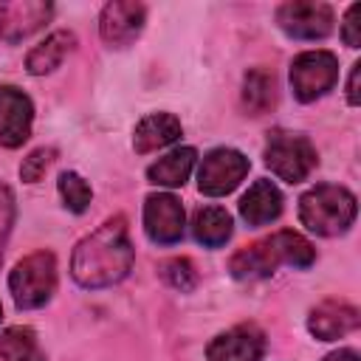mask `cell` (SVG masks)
I'll return each mask as SVG.
<instances>
[{"label": "cell", "mask_w": 361, "mask_h": 361, "mask_svg": "<svg viewBox=\"0 0 361 361\" xmlns=\"http://www.w3.org/2000/svg\"><path fill=\"white\" fill-rule=\"evenodd\" d=\"M133 259L135 248L130 243L127 217L113 214L76 243L71 254V276L85 290H102L118 285L133 271Z\"/></svg>", "instance_id": "cell-1"}, {"label": "cell", "mask_w": 361, "mask_h": 361, "mask_svg": "<svg viewBox=\"0 0 361 361\" xmlns=\"http://www.w3.org/2000/svg\"><path fill=\"white\" fill-rule=\"evenodd\" d=\"M313 262H316V248L310 245V240L285 228V231H276L265 240H257V243L240 248L228 259V271L240 282H254V279L274 276L279 265L310 268Z\"/></svg>", "instance_id": "cell-2"}, {"label": "cell", "mask_w": 361, "mask_h": 361, "mask_svg": "<svg viewBox=\"0 0 361 361\" xmlns=\"http://www.w3.org/2000/svg\"><path fill=\"white\" fill-rule=\"evenodd\" d=\"M358 200L347 186L338 183H316L299 197V220L307 231L319 237L347 234L355 223Z\"/></svg>", "instance_id": "cell-3"}, {"label": "cell", "mask_w": 361, "mask_h": 361, "mask_svg": "<svg viewBox=\"0 0 361 361\" xmlns=\"http://www.w3.org/2000/svg\"><path fill=\"white\" fill-rule=\"evenodd\" d=\"M8 290L17 310L45 307L56 293V257L45 248L23 257L8 274Z\"/></svg>", "instance_id": "cell-4"}, {"label": "cell", "mask_w": 361, "mask_h": 361, "mask_svg": "<svg viewBox=\"0 0 361 361\" xmlns=\"http://www.w3.org/2000/svg\"><path fill=\"white\" fill-rule=\"evenodd\" d=\"M265 166L285 183H302L316 169L319 155L307 135L290 130H274L262 149Z\"/></svg>", "instance_id": "cell-5"}, {"label": "cell", "mask_w": 361, "mask_h": 361, "mask_svg": "<svg viewBox=\"0 0 361 361\" xmlns=\"http://www.w3.org/2000/svg\"><path fill=\"white\" fill-rule=\"evenodd\" d=\"M290 90L302 104H310L327 96L338 82V56L324 48L302 51L290 62Z\"/></svg>", "instance_id": "cell-6"}, {"label": "cell", "mask_w": 361, "mask_h": 361, "mask_svg": "<svg viewBox=\"0 0 361 361\" xmlns=\"http://www.w3.org/2000/svg\"><path fill=\"white\" fill-rule=\"evenodd\" d=\"M251 161L234 147H214L203 155L197 166V189L209 197H223L240 186L248 175Z\"/></svg>", "instance_id": "cell-7"}, {"label": "cell", "mask_w": 361, "mask_h": 361, "mask_svg": "<svg viewBox=\"0 0 361 361\" xmlns=\"http://www.w3.org/2000/svg\"><path fill=\"white\" fill-rule=\"evenodd\" d=\"M333 8L316 0H293L276 8V25L290 39H324L333 31Z\"/></svg>", "instance_id": "cell-8"}, {"label": "cell", "mask_w": 361, "mask_h": 361, "mask_svg": "<svg viewBox=\"0 0 361 361\" xmlns=\"http://www.w3.org/2000/svg\"><path fill=\"white\" fill-rule=\"evenodd\" d=\"M144 231L155 245H175L186 231V212L169 192H152L144 197Z\"/></svg>", "instance_id": "cell-9"}, {"label": "cell", "mask_w": 361, "mask_h": 361, "mask_svg": "<svg viewBox=\"0 0 361 361\" xmlns=\"http://www.w3.org/2000/svg\"><path fill=\"white\" fill-rule=\"evenodd\" d=\"M34 127V102L17 85H0V147L17 149Z\"/></svg>", "instance_id": "cell-10"}, {"label": "cell", "mask_w": 361, "mask_h": 361, "mask_svg": "<svg viewBox=\"0 0 361 361\" xmlns=\"http://www.w3.org/2000/svg\"><path fill=\"white\" fill-rule=\"evenodd\" d=\"M144 23H147L144 3L113 0V3H104L102 14H99V37L110 48H127L141 37Z\"/></svg>", "instance_id": "cell-11"}, {"label": "cell", "mask_w": 361, "mask_h": 361, "mask_svg": "<svg viewBox=\"0 0 361 361\" xmlns=\"http://www.w3.org/2000/svg\"><path fill=\"white\" fill-rule=\"evenodd\" d=\"M265 355V333L257 324H234L206 344V361H259Z\"/></svg>", "instance_id": "cell-12"}, {"label": "cell", "mask_w": 361, "mask_h": 361, "mask_svg": "<svg viewBox=\"0 0 361 361\" xmlns=\"http://www.w3.org/2000/svg\"><path fill=\"white\" fill-rule=\"evenodd\" d=\"M54 17V3L42 0H17L0 6V39L8 45H17L45 28V23Z\"/></svg>", "instance_id": "cell-13"}, {"label": "cell", "mask_w": 361, "mask_h": 361, "mask_svg": "<svg viewBox=\"0 0 361 361\" xmlns=\"http://www.w3.org/2000/svg\"><path fill=\"white\" fill-rule=\"evenodd\" d=\"M358 324H361L358 307L344 299H324L307 313V333L319 341H336L347 333H355Z\"/></svg>", "instance_id": "cell-14"}, {"label": "cell", "mask_w": 361, "mask_h": 361, "mask_svg": "<svg viewBox=\"0 0 361 361\" xmlns=\"http://www.w3.org/2000/svg\"><path fill=\"white\" fill-rule=\"evenodd\" d=\"M282 203L285 200H282L279 186L274 180H268V178H259L240 197V217L245 220V226L259 228V226L274 223L282 214Z\"/></svg>", "instance_id": "cell-15"}, {"label": "cell", "mask_w": 361, "mask_h": 361, "mask_svg": "<svg viewBox=\"0 0 361 361\" xmlns=\"http://www.w3.org/2000/svg\"><path fill=\"white\" fill-rule=\"evenodd\" d=\"M180 133H183V127H180L178 116H172V113H149L133 130V149L138 155L164 149V147L175 144L180 138Z\"/></svg>", "instance_id": "cell-16"}, {"label": "cell", "mask_w": 361, "mask_h": 361, "mask_svg": "<svg viewBox=\"0 0 361 361\" xmlns=\"http://www.w3.org/2000/svg\"><path fill=\"white\" fill-rule=\"evenodd\" d=\"M76 48V34L68 31V28H59V31H51L42 42H37L28 56H25V71L31 76H45V73H54L65 56Z\"/></svg>", "instance_id": "cell-17"}, {"label": "cell", "mask_w": 361, "mask_h": 361, "mask_svg": "<svg viewBox=\"0 0 361 361\" xmlns=\"http://www.w3.org/2000/svg\"><path fill=\"white\" fill-rule=\"evenodd\" d=\"M197 161V149L195 147H175L172 152H166L164 158H158L155 164L147 166V180L152 186H166V189H178L189 180L192 169Z\"/></svg>", "instance_id": "cell-18"}, {"label": "cell", "mask_w": 361, "mask_h": 361, "mask_svg": "<svg viewBox=\"0 0 361 361\" xmlns=\"http://www.w3.org/2000/svg\"><path fill=\"white\" fill-rule=\"evenodd\" d=\"M234 234V220L223 206H200L192 217V237L203 248H223Z\"/></svg>", "instance_id": "cell-19"}, {"label": "cell", "mask_w": 361, "mask_h": 361, "mask_svg": "<svg viewBox=\"0 0 361 361\" xmlns=\"http://www.w3.org/2000/svg\"><path fill=\"white\" fill-rule=\"evenodd\" d=\"M243 107L248 116H262L276 104V79L265 68H251L243 76Z\"/></svg>", "instance_id": "cell-20"}, {"label": "cell", "mask_w": 361, "mask_h": 361, "mask_svg": "<svg viewBox=\"0 0 361 361\" xmlns=\"http://www.w3.org/2000/svg\"><path fill=\"white\" fill-rule=\"evenodd\" d=\"M56 189H59L62 206H65L68 212H73V214L87 212V206H90V200H93V189H90V183H87L79 172H73V169L59 172Z\"/></svg>", "instance_id": "cell-21"}, {"label": "cell", "mask_w": 361, "mask_h": 361, "mask_svg": "<svg viewBox=\"0 0 361 361\" xmlns=\"http://www.w3.org/2000/svg\"><path fill=\"white\" fill-rule=\"evenodd\" d=\"M37 350V333L25 324L6 327L0 333V361H23Z\"/></svg>", "instance_id": "cell-22"}, {"label": "cell", "mask_w": 361, "mask_h": 361, "mask_svg": "<svg viewBox=\"0 0 361 361\" xmlns=\"http://www.w3.org/2000/svg\"><path fill=\"white\" fill-rule=\"evenodd\" d=\"M161 276L169 288H175L180 293H189L197 285V271L186 257H172V259L161 262Z\"/></svg>", "instance_id": "cell-23"}, {"label": "cell", "mask_w": 361, "mask_h": 361, "mask_svg": "<svg viewBox=\"0 0 361 361\" xmlns=\"http://www.w3.org/2000/svg\"><path fill=\"white\" fill-rule=\"evenodd\" d=\"M54 158H56V147H37V149H31L23 158V164H20V180L23 183H37L48 172Z\"/></svg>", "instance_id": "cell-24"}, {"label": "cell", "mask_w": 361, "mask_h": 361, "mask_svg": "<svg viewBox=\"0 0 361 361\" xmlns=\"http://www.w3.org/2000/svg\"><path fill=\"white\" fill-rule=\"evenodd\" d=\"M14 217H17L14 189L0 180V262H3V254H6V245H8V237H11V228H14Z\"/></svg>", "instance_id": "cell-25"}, {"label": "cell", "mask_w": 361, "mask_h": 361, "mask_svg": "<svg viewBox=\"0 0 361 361\" xmlns=\"http://www.w3.org/2000/svg\"><path fill=\"white\" fill-rule=\"evenodd\" d=\"M341 39H344V45H350V48H358V45H361V3H353V6L344 11V20H341Z\"/></svg>", "instance_id": "cell-26"}, {"label": "cell", "mask_w": 361, "mask_h": 361, "mask_svg": "<svg viewBox=\"0 0 361 361\" xmlns=\"http://www.w3.org/2000/svg\"><path fill=\"white\" fill-rule=\"evenodd\" d=\"M358 73H361V62H355L350 68V79H347V104L350 107H358L361 96H358Z\"/></svg>", "instance_id": "cell-27"}, {"label": "cell", "mask_w": 361, "mask_h": 361, "mask_svg": "<svg viewBox=\"0 0 361 361\" xmlns=\"http://www.w3.org/2000/svg\"><path fill=\"white\" fill-rule=\"evenodd\" d=\"M322 361H361V355H358V350H353V347H338V350L327 353Z\"/></svg>", "instance_id": "cell-28"}, {"label": "cell", "mask_w": 361, "mask_h": 361, "mask_svg": "<svg viewBox=\"0 0 361 361\" xmlns=\"http://www.w3.org/2000/svg\"><path fill=\"white\" fill-rule=\"evenodd\" d=\"M23 361H45V355H42L39 350H34V353H31V355H25Z\"/></svg>", "instance_id": "cell-29"}, {"label": "cell", "mask_w": 361, "mask_h": 361, "mask_svg": "<svg viewBox=\"0 0 361 361\" xmlns=\"http://www.w3.org/2000/svg\"><path fill=\"white\" fill-rule=\"evenodd\" d=\"M0 322H3V305H0Z\"/></svg>", "instance_id": "cell-30"}]
</instances>
